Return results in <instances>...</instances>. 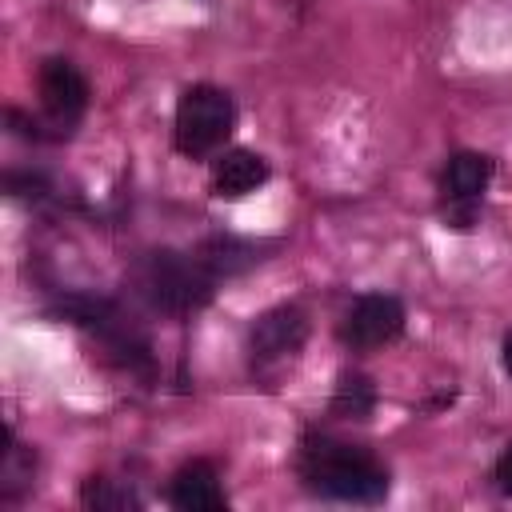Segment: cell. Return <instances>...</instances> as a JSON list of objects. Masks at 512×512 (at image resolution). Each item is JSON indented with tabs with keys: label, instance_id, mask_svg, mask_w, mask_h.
Listing matches in <instances>:
<instances>
[{
	"label": "cell",
	"instance_id": "cell-1",
	"mask_svg": "<svg viewBox=\"0 0 512 512\" xmlns=\"http://www.w3.org/2000/svg\"><path fill=\"white\" fill-rule=\"evenodd\" d=\"M296 472L312 496L340 500V504H384V496L392 488L388 468L368 448L324 436V432L300 436Z\"/></svg>",
	"mask_w": 512,
	"mask_h": 512
},
{
	"label": "cell",
	"instance_id": "cell-2",
	"mask_svg": "<svg viewBox=\"0 0 512 512\" xmlns=\"http://www.w3.org/2000/svg\"><path fill=\"white\" fill-rule=\"evenodd\" d=\"M216 276L200 264L196 252H176V248H148L140 252L128 272H124V288L128 296L156 316H196L200 308L212 304L216 296Z\"/></svg>",
	"mask_w": 512,
	"mask_h": 512
},
{
	"label": "cell",
	"instance_id": "cell-3",
	"mask_svg": "<svg viewBox=\"0 0 512 512\" xmlns=\"http://www.w3.org/2000/svg\"><path fill=\"white\" fill-rule=\"evenodd\" d=\"M56 316L68 320L72 328H80L92 344H100L104 356H108L116 368H124V372H132V376H140V380H152V376H156L152 340H148V332L136 324V316H132L124 304H116V300H108V296L68 292V296H60Z\"/></svg>",
	"mask_w": 512,
	"mask_h": 512
},
{
	"label": "cell",
	"instance_id": "cell-4",
	"mask_svg": "<svg viewBox=\"0 0 512 512\" xmlns=\"http://www.w3.org/2000/svg\"><path fill=\"white\" fill-rule=\"evenodd\" d=\"M236 128V100L216 84H188L176 100L172 116V144L188 160H208L224 152Z\"/></svg>",
	"mask_w": 512,
	"mask_h": 512
},
{
	"label": "cell",
	"instance_id": "cell-5",
	"mask_svg": "<svg viewBox=\"0 0 512 512\" xmlns=\"http://www.w3.org/2000/svg\"><path fill=\"white\" fill-rule=\"evenodd\" d=\"M496 160L488 152H452L440 172V220L448 232H472L492 184Z\"/></svg>",
	"mask_w": 512,
	"mask_h": 512
},
{
	"label": "cell",
	"instance_id": "cell-6",
	"mask_svg": "<svg viewBox=\"0 0 512 512\" xmlns=\"http://www.w3.org/2000/svg\"><path fill=\"white\" fill-rule=\"evenodd\" d=\"M36 88H40V116L52 128L56 140H68L80 124V116L88 112V80L80 76V68L68 56H48L36 72Z\"/></svg>",
	"mask_w": 512,
	"mask_h": 512
},
{
	"label": "cell",
	"instance_id": "cell-7",
	"mask_svg": "<svg viewBox=\"0 0 512 512\" xmlns=\"http://www.w3.org/2000/svg\"><path fill=\"white\" fill-rule=\"evenodd\" d=\"M308 344V316L296 304H276L268 312H260L248 328L244 352H248V368L252 372H268L280 368L288 360L300 356V348Z\"/></svg>",
	"mask_w": 512,
	"mask_h": 512
},
{
	"label": "cell",
	"instance_id": "cell-8",
	"mask_svg": "<svg viewBox=\"0 0 512 512\" xmlns=\"http://www.w3.org/2000/svg\"><path fill=\"white\" fill-rule=\"evenodd\" d=\"M404 320H408L404 304L392 292H364L336 320V336L352 352H372V348L392 344L404 332Z\"/></svg>",
	"mask_w": 512,
	"mask_h": 512
},
{
	"label": "cell",
	"instance_id": "cell-9",
	"mask_svg": "<svg viewBox=\"0 0 512 512\" xmlns=\"http://www.w3.org/2000/svg\"><path fill=\"white\" fill-rule=\"evenodd\" d=\"M272 176L268 160L252 148H224L212 160V176H208V192L216 200H244L256 188H264Z\"/></svg>",
	"mask_w": 512,
	"mask_h": 512
},
{
	"label": "cell",
	"instance_id": "cell-10",
	"mask_svg": "<svg viewBox=\"0 0 512 512\" xmlns=\"http://www.w3.org/2000/svg\"><path fill=\"white\" fill-rule=\"evenodd\" d=\"M168 504L180 512H224L228 508V492L220 484V472L212 468V460H188L172 472L168 480Z\"/></svg>",
	"mask_w": 512,
	"mask_h": 512
},
{
	"label": "cell",
	"instance_id": "cell-11",
	"mask_svg": "<svg viewBox=\"0 0 512 512\" xmlns=\"http://www.w3.org/2000/svg\"><path fill=\"white\" fill-rule=\"evenodd\" d=\"M200 256V264L216 276V280H228V276H240L248 268H256L264 260V244L256 240H240V236H208L192 248Z\"/></svg>",
	"mask_w": 512,
	"mask_h": 512
},
{
	"label": "cell",
	"instance_id": "cell-12",
	"mask_svg": "<svg viewBox=\"0 0 512 512\" xmlns=\"http://www.w3.org/2000/svg\"><path fill=\"white\" fill-rule=\"evenodd\" d=\"M328 412L340 420H368L376 412V384L364 372H340L332 400H328Z\"/></svg>",
	"mask_w": 512,
	"mask_h": 512
},
{
	"label": "cell",
	"instance_id": "cell-13",
	"mask_svg": "<svg viewBox=\"0 0 512 512\" xmlns=\"http://www.w3.org/2000/svg\"><path fill=\"white\" fill-rule=\"evenodd\" d=\"M36 480V452L16 444L12 432H8V448L0 456V500L4 504H16Z\"/></svg>",
	"mask_w": 512,
	"mask_h": 512
},
{
	"label": "cell",
	"instance_id": "cell-14",
	"mask_svg": "<svg viewBox=\"0 0 512 512\" xmlns=\"http://www.w3.org/2000/svg\"><path fill=\"white\" fill-rule=\"evenodd\" d=\"M80 504L96 508V512H124V508H140V496L132 492V484H120L108 476H88L80 484Z\"/></svg>",
	"mask_w": 512,
	"mask_h": 512
},
{
	"label": "cell",
	"instance_id": "cell-15",
	"mask_svg": "<svg viewBox=\"0 0 512 512\" xmlns=\"http://www.w3.org/2000/svg\"><path fill=\"white\" fill-rule=\"evenodd\" d=\"M4 184H8V196H16V200H36L40 204V200L52 196V184H48L44 172H8Z\"/></svg>",
	"mask_w": 512,
	"mask_h": 512
},
{
	"label": "cell",
	"instance_id": "cell-16",
	"mask_svg": "<svg viewBox=\"0 0 512 512\" xmlns=\"http://www.w3.org/2000/svg\"><path fill=\"white\" fill-rule=\"evenodd\" d=\"M496 484L504 496H512V444H504V452L496 456Z\"/></svg>",
	"mask_w": 512,
	"mask_h": 512
},
{
	"label": "cell",
	"instance_id": "cell-17",
	"mask_svg": "<svg viewBox=\"0 0 512 512\" xmlns=\"http://www.w3.org/2000/svg\"><path fill=\"white\" fill-rule=\"evenodd\" d=\"M500 368L512 376V332H504V340H500Z\"/></svg>",
	"mask_w": 512,
	"mask_h": 512
}]
</instances>
